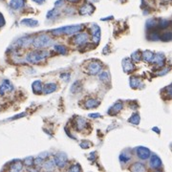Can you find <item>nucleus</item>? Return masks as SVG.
<instances>
[{
  "mask_svg": "<svg viewBox=\"0 0 172 172\" xmlns=\"http://www.w3.org/2000/svg\"><path fill=\"white\" fill-rule=\"evenodd\" d=\"M83 29V25H72V26H64L59 29H55L52 31V34L54 35H72L79 33L80 31Z\"/></svg>",
  "mask_w": 172,
  "mask_h": 172,
  "instance_id": "1",
  "label": "nucleus"
},
{
  "mask_svg": "<svg viewBox=\"0 0 172 172\" xmlns=\"http://www.w3.org/2000/svg\"><path fill=\"white\" fill-rule=\"evenodd\" d=\"M48 56H49L48 51L45 50L33 51L26 56V61L30 62V63H38V62L44 60Z\"/></svg>",
  "mask_w": 172,
  "mask_h": 172,
  "instance_id": "2",
  "label": "nucleus"
},
{
  "mask_svg": "<svg viewBox=\"0 0 172 172\" xmlns=\"http://www.w3.org/2000/svg\"><path fill=\"white\" fill-rule=\"evenodd\" d=\"M35 48H46L53 45V39L47 35H38L32 41Z\"/></svg>",
  "mask_w": 172,
  "mask_h": 172,
  "instance_id": "3",
  "label": "nucleus"
},
{
  "mask_svg": "<svg viewBox=\"0 0 172 172\" xmlns=\"http://www.w3.org/2000/svg\"><path fill=\"white\" fill-rule=\"evenodd\" d=\"M101 67H102V64L100 61L93 60L87 66V74L93 75V76L97 75V74H98V72L101 70Z\"/></svg>",
  "mask_w": 172,
  "mask_h": 172,
  "instance_id": "4",
  "label": "nucleus"
},
{
  "mask_svg": "<svg viewBox=\"0 0 172 172\" xmlns=\"http://www.w3.org/2000/svg\"><path fill=\"white\" fill-rule=\"evenodd\" d=\"M67 161H68V158H67V155L64 152H59L56 153L55 156V164L57 165L59 167L62 168L67 164Z\"/></svg>",
  "mask_w": 172,
  "mask_h": 172,
  "instance_id": "5",
  "label": "nucleus"
},
{
  "mask_svg": "<svg viewBox=\"0 0 172 172\" xmlns=\"http://www.w3.org/2000/svg\"><path fill=\"white\" fill-rule=\"evenodd\" d=\"M92 34V40L94 43H98L101 40V29L97 24H92V27L90 28Z\"/></svg>",
  "mask_w": 172,
  "mask_h": 172,
  "instance_id": "6",
  "label": "nucleus"
},
{
  "mask_svg": "<svg viewBox=\"0 0 172 172\" xmlns=\"http://www.w3.org/2000/svg\"><path fill=\"white\" fill-rule=\"evenodd\" d=\"M88 40V35L86 33H80V34H77L73 38V42H74L76 45H84Z\"/></svg>",
  "mask_w": 172,
  "mask_h": 172,
  "instance_id": "7",
  "label": "nucleus"
},
{
  "mask_svg": "<svg viewBox=\"0 0 172 172\" xmlns=\"http://www.w3.org/2000/svg\"><path fill=\"white\" fill-rule=\"evenodd\" d=\"M149 165H150L151 168H153L155 170H158L161 167L163 164H161V161L159 156L152 155L150 157V160H149Z\"/></svg>",
  "mask_w": 172,
  "mask_h": 172,
  "instance_id": "8",
  "label": "nucleus"
},
{
  "mask_svg": "<svg viewBox=\"0 0 172 172\" xmlns=\"http://www.w3.org/2000/svg\"><path fill=\"white\" fill-rule=\"evenodd\" d=\"M165 61V56L163 53H157L154 54V56L152 60H151V63L158 65L159 67H163Z\"/></svg>",
  "mask_w": 172,
  "mask_h": 172,
  "instance_id": "9",
  "label": "nucleus"
},
{
  "mask_svg": "<svg viewBox=\"0 0 172 172\" xmlns=\"http://www.w3.org/2000/svg\"><path fill=\"white\" fill-rule=\"evenodd\" d=\"M136 153H137L138 157L142 160H146L150 157V150L146 147H143V146L137 147Z\"/></svg>",
  "mask_w": 172,
  "mask_h": 172,
  "instance_id": "10",
  "label": "nucleus"
},
{
  "mask_svg": "<svg viewBox=\"0 0 172 172\" xmlns=\"http://www.w3.org/2000/svg\"><path fill=\"white\" fill-rule=\"evenodd\" d=\"M122 68H123L124 72L130 74V73H132L134 71L135 65H134L133 62L131 61V59H128V57H126V59H122Z\"/></svg>",
  "mask_w": 172,
  "mask_h": 172,
  "instance_id": "11",
  "label": "nucleus"
},
{
  "mask_svg": "<svg viewBox=\"0 0 172 172\" xmlns=\"http://www.w3.org/2000/svg\"><path fill=\"white\" fill-rule=\"evenodd\" d=\"M14 89V86L9 80H5L2 81V83L0 84V95H4L6 92H10Z\"/></svg>",
  "mask_w": 172,
  "mask_h": 172,
  "instance_id": "12",
  "label": "nucleus"
},
{
  "mask_svg": "<svg viewBox=\"0 0 172 172\" xmlns=\"http://www.w3.org/2000/svg\"><path fill=\"white\" fill-rule=\"evenodd\" d=\"M131 159H132V153L131 150L129 149H125L119 155V161H121L122 164H127Z\"/></svg>",
  "mask_w": 172,
  "mask_h": 172,
  "instance_id": "13",
  "label": "nucleus"
},
{
  "mask_svg": "<svg viewBox=\"0 0 172 172\" xmlns=\"http://www.w3.org/2000/svg\"><path fill=\"white\" fill-rule=\"evenodd\" d=\"M95 11V7L92 4H84L83 6L80 9V14L81 15H86V14H92Z\"/></svg>",
  "mask_w": 172,
  "mask_h": 172,
  "instance_id": "14",
  "label": "nucleus"
},
{
  "mask_svg": "<svg viewBox=\"0 0 172 172\" xmlns=\"http://www.w3.org/2000/svg\"><path fill=\"white\" fill-rule=\"evenodd\" d=\"M130 86L132 88H140V89H142V87H143V80L139 77H130Z\"/></svg>",
  "mask_w": 172,
  "mask_h": 172,
  "instance_id": "15",
  "label": "nucleus"
},
{
  "mask_svg": "<svg viewBox=\"0 0 172 172\" xmlns=\"http://www.w3.org/2000/svg\"><path fill=\"white\" fill-rule=\"evenodd\" d=\"M122 107H123V104L121 101H118V102L115 103L113 106H111L110 108H109L108 114L109 115H116L117 113H119V111L122 110Z\"/></svg>",
  "mask_w": 172,
  "mask_h": 172,
  "instance_id": "16",
  "label": "nucleus"
},
{
  "mask_svg": "<svg viewBox=\"0 0 172 172\" xmlns=\"http://www.w3.org/2000/svg\"><path fill=\"white\" fill-rule=\"evenodd\" d=\"M75 125H76V129L77 131H81V130L87 127V122L83 118H77Z\"/></svg>",
  "mask_w": 172,
  "mask_h": 172,
  "instance_id": "17",
  "label": "nucleus"
},
{
  "mask_svg": "<svg viewBox=\"0 0 172 172\" xmlns=\"http://www.w3.org/2000/svg\"><path fill=\"white\" fill-rule=\"evenodd\" d=\"M25 0H11L10 1V6L14 10H20L24 7Z\"/></svg>",
  "mask_w": 172,
  "mask_h": 172,
  "instance_id": "18",
  "label": "nucleus"
},
{
  "mask_svg": "<svg viewBox=\"0 0 172 172\" xmlns=\"http://www.w3.org/2000/svg\"><path fill=\"white\" fill-rule=\"evenodd\" d=\"M56 88H57V85L56 84V83H53V82H50V83H47V84L43 87V93L44 94H51V93H53L56 90Z\"/></svg>",
  "mask_w": 172,
  "mask_h": 172,
  "instance_id": "19",
  "label": "nucleus"
},
{
  "mask_svg": "<svg viewBox=\"0 0 172 172\" xmlns=\"http://www.w3.org/2000/svg\"><path fill=\"white\" fill-rule=\"evenodd\" d=\"M20 24L24 25V26H27V27H30V28H33V27H35V26L38 25V20L32 19V18H25L22 20L21 22H20Z\"/></svg>",
  "mask_w": 172,
  "mask_h": 172,
  "instance_id": "20",
  "label": "nucleus"
},
{
  "mask_svg": "<svg viewBox=\"0 0 172 172\" xmlns=\"http://www.w3.org/2000/svg\"><path fill=\"white\" fill-rule=\"evenodd\" d=\"M32 87H33L34 93H35V94H41V93H42L43 86H42V83H41L40 80H35V82H33Z\"/></svg>",
  "mask_w": 172,
  "mask_h": 172,
  "instance_id": "21",
  "label": "nucleus"
},
{
  "mask_svg": "<svg viewBox=\"0 0 172 172\" xmlns=\"http://www.w3.org/2000/svg\"><path fill=\"white\" fill-rule=\"evenodd\" d=\"M153 56H154V53L149 50H145L142 53V59L146 62H151Z\"/></svg>",
  "mask_w": 172,
  "mask_h": 172,
  "instance_id": "22",
  "label": "nucleus"
},
{
  "mask_svg": "<svg viewBox=\"0 0 172 172\" xmlns=\"http://www.w3.org/2000/svg\"><path fill=\"white\" fill-rule=\"evenodd\" d=\"M33 38H29V36H24V38H19L17 41V45L18 46H21V47H26L28 46L30 43H32Z\"/></svg>",
  "mask_w": 172,
  "mask_h": 172,
  "instance_id": "23",
  "label": "nucleus"
},
{
  "mask_svg": "<svg viewBox=\"0 0 172 172\" xmlns=\"http://www.w3.org/2000/svg\"><path fill=\"white\" fill-rule=\"evenodd\" d=\"M81 89H82V84H81V82L79 81V80L75 81V82L72 84V86H71V92L74 93V94L80 92Z\"/></svg>",
  "mask_w": 172,
  "mask_h": 172,
  "instance_id": "24",
  "label": "nucleus"
},
{
  "mask_svg": "<svg viewBox=\"0 0 172 172\" xmlns=\"http://www.w3.org/2000/svg\"><path fill=\"white\" fill-rule=\"evenodd\" d=\"M147 39H148V40H151V41L160 40V35H159V34L157 33V31L151 30V32H150V33L148 34V35H147Z\"/></svg>",
  "mask_w": 172,
  "mask_h": 172,
  "instance_id": "25",
  "label": "nucleus"
},
{
  "mask_svg": "<svg viewBox=\"0 0 172 172\" xmlns=\"http://www.w3.org/2000/svg\"><path fill=\"white\" fill-rule=\"evenodd\" d=\"M98 104H100V102H98V101L94 100V98H90V100H88L85 103V107L88 108V109H93L97 107Z\"/></svg>",
  "mask_w": 172,
  "mask_h": 172,
  "instance_id": "26",
  "label": "nucleus"
},
{
  "mask_svg": "<svg viewBox=\"0 0 172 172\" xmlns=\"http://www.w3.org/2000/svg\"><path fill=\"white\" fill-rule=\"evenodd\" d=\"M132 171H136V172H140V171H145V166L142 163H136L132 165L131 167Z\"/></svg>",
  "mask_w": 172,
  "mask_h": 172,
  "instance_id": "27",
  "label": "nucleus"
},
{
  "mask_svg": "<svg viewBox=\"0 0 172 172\" xmlns=\"http://www.w3.org/2000/svg\"><path fill=\"white\" fill-rule=\"evenodd\" d=\"M157 24H158V21L156 19H154V18L149 19L146 21V28L149 30H154L156 27H157Z\"/></svg>",
  "mask_w": 172,
  "mask_h": 172,
  "instance_id": "28",
  "label": "nucleus"
},
{
  "mask_svg": "<svg viewBox=\"0 0 172 172\" xmlns=\"http://www.w3.org/2000/svg\"><path fill=\"white\" fill-rule=\"evenodd\" d=\"M140 117L139 114H134L132 115V117L129 119V122H131L132 124H134V125H138V124L140 123Z\"/></svg>",
  "mask_w": 172,
  "mask_h": 172,
  "instance_id": "29",
  "label": "nucleus"
},
{
  "mask_svg": "<svg viewBox=\"0 0 172 172\" xmlns=\"http://www.w3.org/2000/svg\"><path fill=\"white\" fill-rule=\"evenodd\" d=\"M169 25H170V21L167 19H161L157 24V26L160 29H165L167 28Z\"/></svg>",
  "mask_w": 172,
  "mask_h": 172,
  "instance_id": "30",
  "label": "nucleus"
},
{
  "mask_svg": "<svg viewBox=\"0 0 172 172\" xmlns=\"http://www.w3.org/2000/svg\"><path fill=\"white\" fill-rule=\"evenodd\" d=\"M98 79H100L101 81L108 82L110 80V75H109L108 72H101V74L98 75Z\"/></svg>",
  "mask_w": 172,
  "mask_h": 172,
  "instance_id": "31",
  "label": "nucleus"
},
{
  "mask_svg": "<svg viewBox=\"0 0 172 172\" xmlns=\"http://www.w3.org/2000/svg\"><path fill=\"white\" fill-rule=\"evenodd\" d=\"M44 168L46 170H54L55 169V166H56V164H55V161L53 160H50V161H47L46 163L44 164Z\"/></svg>",
  "mask_w": 172,
  "mask_h": 172,
  "instance_id": "32",
  "label": "nucleus"
},
{
  "mask_svg": "<svg viewBox=\"0 0 172 172\" xmlns=\"http://www.w3.org/2000/svg\"><path fill=\"white\" fill-rule=\"evenodd\" d=\"M22 164L20 163V161H14V164H13L12 165H11V169L12 171H20L22 169Z\"/></svg>",
  "mask_w": 172,
  "mask_h": 172,
  "instance_id": "33",
  "label": "nucleus"
},
{
  "mask_svg": "<svg viewBox=\"0 0 172 172\" xmlns=\"http://www.w3.org/2000/svg\"><path fill=\"white\" fill-rule=\"evenodd\" d=\"M131 59L132 60L134 61H140V59H142V53H140V51H136V52H134V53L131 55Z\"/></svg>",
  "mask_w": 172,
  "mask_h": 172,
  "instance_id": "34",
  "label": "nucleus"
},
{
  "mask_svg": "<svg viewBox=\"0 0 172 172\" xmlns=\"http://www.w3.org/2000/svg\"><path fill=\"white\" fill-rule=\"evenodd\" d=\"M55 49H56V52H59V53H60L61 55H65L67 53L66 47L63 46V45H56L55 46Z\"/></svg>",
  "mask_w": 172,
  "mask_h": 172,
  "instance_id": "35",
  "label": "nucleus"
},
{
  "mask_svg": "<svg viewBox=\"0 0 172 172\" xmlns=\"http://www.w3.org/2000/svg\"><path fill=\"white\" fill-rule=\"evenodd\" d=\"M160 39H161L163 41H170L172 39V34L170 32L164 33L161 35V36H160Z\"/></svg>",
  "mask_w": 172,
  "mask_h": 172,
  "instance_id": "36",
  "label": "nucleus"
},
{
  "mask_svg": "<svg viewBox=\"0 0 172 172\" xmlns=\"http://www.w3.org/2000/svg\"><path fill=\"white\" fill-rule=\"evenodd\" d=\"M59 11H56V9H54V10H52V11H50L48 14H47V18H50V19H53V18H55L56 17H57L59 15Z\"/></svg>",
  "mask_w": 172,
  "mask_h": 172,
  "instance_id": "37",
  "label": "nucleus"
},
{
  "mask_svg": "<svg viewBox=\"0 0 172 172\" xmlns=\"http://www.w3.org/2000/svg\"><path fill=\"white\" fill-rule=\"evenodd\" d=\"M80 146L82 148V149H87L92 146V143L89 142V140H82V142L80 143Z\"/></svg>",
  "mask_w": 172,
  "mask_h": 172,
  "instance_id": "38",
  "label": "nucleus"
},
{
  "mask_svg": "<svg viewBox=\"0 0 172 172\" xmlns=\"http://www.w3.org/2000/svg\"><path fill=\"white\" fill-rule=\"evenodd\" d=\"M25 164L28 166L34 165V158L33 157H28L27 159H25Z\"/></svg>",
  "mask_w": 172,
  "mask_h": 172,
  "instance_id": "39",
  "label": "nucleus"
},
{
  "mask_svg": "<svg viewBox=\"0 0 172 172\" xmlns=\"http://www.w3.org/2000/svg\"><path fill=\"white\" fill-rule=\"evenodd\" d=\"M69 170L70 171H80V170H81V168L79 164H75V165H72Z\"/></svg>",
  "mask_w": 172,
  "mask_h": 172,
  "instance_id": "40",
  "label": "nucleus"
},
{
  "mask_svg": "<svg viewBox=\"0 0 172 172\" xmlns=\"http://www.w3.org/2000/svg\"><path fill=\"white\" fill-rule=\"evenodd\" d=\"M60 77H61V79H64V80L68 81L70 80V74H69V73H65V74H62L60 76Z\"/></svg>",
  "mask_w": 172,
  "mask_h": 172,
  "instance_id": "41",
  "label": "nucleus"
},
{
  "mask_svg": "<svg viewBox=\"0 0 172 172\" xmlns=\"http://www.w3.org/2000/svg\"><path fill=\"white\" fill-rule=\"evenodd\" d=\"M89 117H90V118H100V117H101V114H98V113L89 114Z\"/></svg>",
  "mask_w": 172,
  "mask_h": 172,
  "instance_id": "42",
  "label": "nucleus"
},
{
  "mask_svg": "<svg viewBox=\"0 0 172 172\" xmlns=\"http://www.w3.org/2000/svg\"><path fill=\"white\" fill-rule=\"evenodd\" d=\"M63 0H59V1H56V7H60V6H62L63 5Z\"/></svg>",
  "mask_w": 172,
  "mask_h": 172,
  "instance_id": "43",
  "label": "nucleus"
},
{
  "mask_svg": "<svg viewBox=\"0 0 172 172\" xmlns=\"http://www.w3.org/2000/svg\"><path fill=\"white\" fill-rule=\"evenodd\" d=\"M5 24V20H4V17H2V14H0V27H1L2 25Z\"/></svg>",
  "mask_w": 172,
  "mask_h": 172,
  "instance_id": "44",
  "label": "nucleus"
},
{
  "mask_svg": "<svg viewBox=\"0 0 172 172\" xmlns=\"http://www.w3.org/2000/svg\"><path fill=\"white\" fill-rule=\"evenodd\" d=\"M34 2H35V3H38V4H43L46 0H33Z\"/></svg>",
  "mask_w": 172,
  "mask_h": 172,
  "instance_id": "45",
  "label": "nucleus"
},
{
  "mask_svg": "<svg viewBox=\"0 0 172 172\" xmlns=\"http://www.w3.org/2000/svg\"><path fill=\"white\" fill-rule=\"evenodd\" d=\"M69 2H73V3H77V2H79L80 0H68Z\"/></svg>",
  "mask_w": 172,
  "mask_h": 172,
  "instance_id": "46",
  "label": "nucleus"
},
{
  "mask_svg": "<svg viewBox=\"0 0 172 172\" xmlns=\"http://www.w3.org/2000/svg\"><path fill=\"white\" fill-rule=\"evenodd\" d=\"M88 1H90V2H98V0H88Z\"/></svg>",
  "mask_w": 172,
  "mask_h": 172,
  "instance_id": "47",
  "label": "nucleus"
},
{
  "mask_svg": "<svg viewBox=\"0 0 172 172\" xmlns=\"http://www.w3.org/2000/svg\"><path fill=\"white\" fill-rule=\"evenodd\" d=\"M163 1H164V2H168L169 0H163Z\"/></svg>",
  "mask_w": 172,
  "mask_h": 172,
  "instance_id": "48",
  "label": "nucleus"
}]
</instances>
